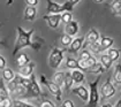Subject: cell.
I'll return each instance as SVG.
<instances>
[{
    "mask_svg": "<svg viewBox=\"0 0 121 107\" xmlns=\"http://www.w3.org/2000/svg\"><path fill=\"white\" fill-rule=\"evenodd\" d=\"M16 32H17V38L15 40L14 45V51H13V56H15L24 47H31L34 51H39L43 42L38 43V42H32L31 37L34 36L35 29H30L29 31L24 30L22 27H16Z\"/></svg>",
    "mask_w": 121,
    "mask_h": 107,
    "instance_id": "cell-1",
    "label": "cell"
},
{
    "mask_svg": "<svg viewBox=\"0 0 121 107\" xmlns=\"http://www.w3.org/2000/svg\"><path fill=\"white\" fill-rule=\"evenodd\" d=\"M47 7H46V14L51 15V14H61L65 12H69L72 13V10L74 9V5H72L69 1H66L65 4H58L53 0H46Z\"/></svg>",
    "mask_w": 121,
    "mask_h": 107,
    "instance_id": "cell-2",
    "label": "cell"
},
{
    "mask_svg": "<svg viewBox=\"0 0 121 107\" xmlns=\"http://www.w3.org/2000/svg\"><path fill=\"white\" fill-rule=\"evenodd\" d=\"M100 80V76H98L93 82L89 83V100H88V105L86 107H98L99 104V92H98V83Z\"/></svg>",
    "mask_w": 121,
    "mask_h": 107,
    "instance_id": "cell-3",
    "label": "cell"
},
{
    "mask_svg": "<svg viewBox=\"0 0 121 107\" xmlns=\"http://www.w3.org/2000/svg\"><path fill=\"white\" fill-rule=\"evenodd\" d=\"M66 50H60L58 47H53L50 56H48V66L52 69H58L64 60V52Z\"/></svg>",
    "mask_w": 121,
    "mask_h": 107,
    "instance_id": "cell-4",
    "label": "cell"
},
{
    "mask_svg": "<svg viewBox=\"0 0 121 107\" xmlns=\"http://www.w3.org/2000/svg\"><path fill=\"white\" fill-rule=\"evenodd\" d=\"M40 82L45 85L47 88V90L50 91V93L52 94V96H54L56 98V100L58 101H60L61 100V96H62V89L58 85V84H56L53 81H50L47 80L46 77H45V75H40Z\"/></svg>",
    "mask_w": 121,
    "mask_h": 107,
    "instance_id": "cell-5",
    "label": "cell"
},
{
    "mask_svg": "<svg viewBox=\"0 0 121 107\" xmlns=\"http://www.w3.org/2000/svg\"><path fill=\"white\" fill-rule=\"evenodd\" d=\"M100 92H102V98L103 99H110V98H112V97L115 94L117 90H115L114 84L112 83L111 77H110V78H107L106 82L103 84L102 86H100Z\"/></svg>",
    "mask_w": 121,
    "mask_h": 107,
    "instance_id": "cell-6",
    "label": "cell"
},
{
    "mask_svg": "<svg viewBox=\"0 0 121 107\" xmlns=\"http://www.w3.org/2000/svg\"><path fill=\"white\" fill-rule=\"evenodd\" d=\"M99 39H100L99 32H98L95 28H91V29L88 31V34L85 35V37H84L83 50H85V48H86V46H88L89 44H93V43L99 42Z\"/></svg>",
    "mask_w": 121,
    "mask_h": 107,
    "instance_id": "cell-7",
    "label": "cell"
},
{
    "mask_svg": "<svg viewBox=\"0 0 121 107\" xmlns=\"http://www.w3.org/2000/svg\"><path fill=\"white\" fill-rule=\"evenodd\" d=\"M28 92L30 93L31 97H39V96L43 94L42 90L39 88V84H38L37 80H36V76L34 74L30 76V85H29Z\"/></svg>",
    "mask_w": 121,
    "mask_h": 107,
    "instance_id": "cell-8",
    "label": "cell"
},
{
    "mask_svg": "<svg viewBox=\"0 0 121 107\" xmlns=\"http://www.w3.org/2000/svg\"><path fill=\"white\" fill-rule=\"evenodd\" d=\"M43 20L47 23V26L52 29H56L61 22V14H51V15H44Z\"/></svg>",
    "mask_w": 121,
    "mask_h": 107,
    "instance_id": "cell-9",
    "label": "cell"
},
{
    "mask_svg": "<svg viewBox=\"0 0 121 107\" xmlns=\"http://www.w3.org/2000/svg\"><path fill=\"white\" fill-rule=\"evenodd\" d=\"M72 92H73L74 94H76L82 101L88 103V100H89V90L86 89V88H84L83 85H78V86H76V88H73V89H72Z\"/></svg>",
    "mask_w": 121,
    "mask_h": 107,
    "instance_id": "cell-10",
    "label": "cell"
},
{
    "mask_svg": "<svg viewBox=\"0 0 121 107\" xmlns=\"http://www.w3.org/2000/svg\"><path fill=\"white\" fill-rule=\"evenodd\" d=\"M83 44H84V37H77L73 39L72 44L68 48V52L69 53H77L81 48H83Z\"/></svg>",
    "mask_w": 121,
    "mask_h": 107,
    "instance_id": "cell-11",
    "label": "cell"
},
{
    "mask_svg": "<svg viewBox=\"0 0 121 107\" xmlns=\"http://www.w3.org/2000/svg\"><path fill=\"white\" fill-rule=\"evenodd\" d=\"M78 30H80V26H78V22L77 21H72V22H69L68 24H66L65 26V32L66 35L70 36V37H74L77 32H78Z\"/></svg>",
    "mask_w": 121,
    "mask_h": 107,
    "instance_id": "cell-12",
    "label": "cell"
},
{
    "mask_svg": "<svg viewBox=\"0 0 121 107\" xmlns=\"http://www.w3.org/2000/svg\"><path fill=\"white\" fill-rule=\"evenodd\" d=\"M35 70V63L30 62L27 66H23V67H20L19 69V74L22 77H26V78H30V76L34 74Z\"/></svg>",
    "mask_w": 121,
    "mask_h": 107,
    "instance_id": "cell-13",
    "label": "cell"
},
{
    "mask_svg": "<svg viewBox=\"0 0 121 107\" xmlns=\"http://www.w3.org/2000/svg\"><path fill=\"white\" fill-rule=\"evenodd\" d=\"M113 43H114V39L111 38V37H106V36H104V37H100V39H99V45H100L102 51H105V50L111 48Z\"/></svg>",
    "mask_w": 121,
    "mask_h": 107,
    "instance_id": "cell-14",
    "label": "cell"
},
{
    "mask_svg": "<svg viewBox=\"0 0 121 107\" xmlns=\"http://www.w3.org/2000/svg\"><path fill=\"white\" fill-rule=\"evenodd\" d=\"M66 67L68 68V69H78V70L82 71V67H81V64H80V60H76L74 58H67L66 59Z\"/></svg>",
    "mask_w": 121,
    "mask_h": 107,
    "instance_id": "cell-15",
    "label": "cell"
},
{
    "mask_svg": "<svg viewBox=\"0 0 121 107\" xmlns=\"http://www.w3.org/2000/svg\"><path fill=\"white\" fill-rule=\"evenodd\" d=\"M36 14H37L36 7L27 6L26 9H24V20H26V21H34L35 17H36Z\"/></svg>",
    "mask_w": 121,
    "mask_h": 107,
    "instance_id": "cell-16",
    "label": "cell"
},
{
    "mask_svg": "<svg viewBox=\"0 0 121 107\" xmlns=\"http://www.w3.org/2000/svg\"><path fill=\"white\" fill-rule=\"evenodd\" d=\"M16 64L20 67H23V66H27L29 63L31 62V60H30V58H29V55L27 53H20V55L16 58Z\"/></svg>",
    "mask_w": 121,
    "mask_h": 107,
    "instance_id": "cell-17",
    "label": "cell"
},
{
    "mask_svg": "<svg viewBox=\"0 0 121 107\" xmlns=\"http://www.w3.org/2000/svg\"><path fill=\"white\" fill-rule=\"evenodd\" d=\"M74 85V80L72 77V71H66L65 73V82H64V88L66 91L73 89Z\"/></svg>",
    "mask_w": 121,
    "mask_h": 107,
    "instance_id": "cell-18",
    "label": "cell"
},
{
    "mask_svg": "<svg viewBox=\"0 0 121 107\" xmlns=\"http://www.w3.org/2000/svg\"><path fill=\"white\" fill-rule=\"evenodd\" d=\"M72 77L74 80V83H76V84H81V83H83L84 81H85L83 71L78 70V69L72 70Z\"/></svg>",
    "mask_w": 121,
    "mask_h": 107,
    "instance_id": "cell-19",
    "label": "cell"
},
{
    "mask_svg": "<svg viewBox=\"0 0 121 107\" xmlns=\"http://www.w3.org/2000/svg\"><path fill=\"white\" fill-rule=\"evenodd\" d=\"M15 76H16V74L10 68H7V67H6V68L2 70V80L6 81L7 83H9V82H12V81H14Z\"/></svg>",
    "mask_w": 121,
    "mask_h": 107,
    "instance_id": "cell-20",
    "label": "cell"
},
{
    "mask_svg": "<svg viewBox=\"0 0 121 107\" xmlns=\"http://www.w3.org/2000/svg\"><path fill=\"white\" fill-rule=\"evenodd\" d=\"M110 5L112 13L115 16H121V0H113Z\"/></svg>",
    "mask_w": 121,
    "mask_h": 107,
    "instance_id": "cell-21",
    "label": "cell"
},
{
    "mask_svg": "<svg viewBox=\"0 0 121 107\" xmlns=\"http://www.w3.org/2000/svg\"><path fill=\"white\" fill-rule=\"evenodd\" d=\"M99 62L102 63V66L104 67L105 70H108V69L112 67L113 61H112L111 58H110L107 54H102V55H100V60H99Z\"/></svg>",
    "mask_w": 121,
    "mask_h": 107,
    "instance_id": "cell-22",
    "label": "cell"
},
{
    "mask_svg": "<svg viewBox=\"0 0 121 107\" xmlns=\"http://www.w3.org/2000/svg\"><path fill=\"white\" fill-rule=\"evenodd\" d=\"M52 81L58 84L60 88H62L64 86V82H65V73H62V71H58L54 75H53V77H52Z\"/></svg>",
    "mask_w": 121,
    "mask_h": 107,
    "instance_id": "cell-23",
    "label": "cell"
},
{
    "mask_svg": "<svg viewBox=\"0 0 121 107\" xmlns=\"http://www.w3.org/2000/svg\"><path fill=\"white\" fill-rule=\"evenodd\" d=\"M0 99L1 100L9 99V91L6 88L4 80H0Z\"/></svg>",
    "mask_w": 121,
    "mask_h": 107,
    "instance_id": "cell-24",
    "label": "cell"
},
{
    "mask_svg": "<svg viewBox=\"0 0 121 107\" xmlns=\"http://www.w3.org/2000/svg\"><path fill=\"white\" fill-rule=\"evenodd\" d=\"M113 80L117 84L121 85V63H117L115 68H114V73H113Z\"/></svg>",
    "mask_w": 121,
    "mask_h": 107,
    "instance_id": "cell-25",
    "label": "cell"
},
{
    "mask_svg": "<svg viewBox=\"0 0 121 107\" xmlns=\"http://www.w3.org/2000/svg\"><path fill=\"white\" fill-rule=\"evenodd\" d=\"M107 55L111 58V60L114 62V61H117V60H119V58H120V51L119 50H117V48H108L107 50Z\"/></svg>",
    "mask_w": 121,
    "mask_h": 107,
    "instance_id": "cell-26",
    "label": "cell"
},
{
    "mask_svg": "<svg viewBox=\"0 0 121 107\" xmlns=\"http://www.w3.org/2000/svg\"><path fill=\"white\" fill-rule=\"evenodd\" d=\"M72 42H73V37L66 35V34H64V35L60 37V43H61V45L64 47H69L70 44H72Z\"/></svg>",
    "mask_w": 121,
    "mask_h": 107,
    "instance_id": "cell-27",
    "label": "cell"
},
{
    "mask_svg": "<svg viewBox=\"0 0 121 107\" xmlns=\"http://www.w3.org/2000/svg\"><path fill=\"white\" fill-rule=\"evenodd\" d=\"M86 47L89 48V51H90V52H92V53H95V54H99L100 52H102V48H100L99 42L93 43V44H89Z\"/></svg>",
    "mask_w": 121,
    "mask_h": 107,
    "instance_id": "cell-28",
    "label": "cell"
},
{
    "mask_svg": "<svg viewBox=\"0 0 121 107\" xmlns=\"http://www.w3.org/2000/svg\"><path fill=\"white\" fill-rule=\"evenodd\" d=\"M104 70H105V69H104V67L102 66V63L97 62L92 68H90L88 71H89V73H91V74H102Z\"/></svg>",
    "mask_w": 121,
    "mask_h": 107,
    "instance_id": "cell-29",
    "label": "cell"
},
{
    "mask_svg": "<svg viewBox=\"0 0 121 107\" xmlns=\"http://www.w3.org/2000/svg\"><path fill=\"white\" fill-rule=\"evenodd\" d=\"M73 21V14L69 13V12H65L61 14V22L65 23V24H68L69 22Z\"/></svg>",
    "mask_w": 121,
    "mask_h": 107,
    "instance_id": "cell-30",
    "label": "cell"
},
{
    "mask_svg": "<svg viewBox=\"0 0 121 107\" xmlns=\"http://www.w3.org/2000/svg\"><path fill=\"white\" fill-rule=\"evenodd\" d=\"M27 92H28V90L17 83V86H16V90H15V94H17L20 97L21 96H27Z\"/></svg>",
    "mask_w": 121,
    "mask_h": 107,
    "instance_id": "cell-31",
    "label": "cell"
},
{
    "mask_svg": "<svg viewBox=\"0 0 121 107\" xmlns=\"http://www.w3.org/2000/svg\"><path fill=\"white\" fill-rule=\"evenodd\" d=\"M92 54L90 53V51H88V50H83L81 54H80V61H86V60H89V58L91 56Z\"/></svg>",
    "mask_w": 121,
    "mask_h": 107,
    "instance_id": "cell-32",
    "label": "cell"
},
{
    "mask_svg": "<svg viewBox=\"0 0 121 107\" xmlns=\"http://www.w3.org/2000/svg\"><path fill=\"white\" fill-rule=\"evenodd\" d=\"M28 104L29 103L24 100H20V99L13 100V107H28Z\"/></svg>",
    "mask_w": 121,
    "mask_h": 107,
    "instance_id": "cell-33",
    "label": "cell"
},
{
    "mask_svg": "<svg viewBox=\"0 0 121 107\" xmlns=\"http://www.w3.org/2000/svg\"><path fill=\"white\" fill-rule=\"evenodd\" d=\"M39 107H58L56 106L51 100H47V99H45V100H43L40 104H39Z\"/></svg>",
    "mask_w": 121,
    "mask_h": 107,
    "instance_id": "cell-34",
    "label": "cell"
},
{
    "mask_svg": "<svg viewBox=\"0 0 121 107\" xmlns=\"http://www.w3.org/2000/svg\"><path fill=\"white\" fill-rule=\"evenodd\" d=\"M60 107H75V105L70 99H66L65 101H62V104H61Z\"/></svg>",
    "mask_w": 121,
    "mask_h": 107,
    "instance_id": "cell-35",
    "label": "cell"
},
{
    "mask_svg": "<svg viewBox=\"0 0 121 107\" xmlns=\"http://www.w3.org/2000/svg\"><path fill=\"white\" fill-rule=\"evenodd\" d=\"M39 2V0H26V4L30 7H36Z\"/></svg>",
    "mask_w": 121,
    "mask_h": 107,
    "instance_id": "cell-36",
    "label": "cell"
},
{
    "mask_svg": "<svg viewBox=\"0 0 121 107\" xmlns=\"http://www.w3.org/2000/svg\"><path fill=\"white\" fill-rule=\"evenodd\" d=\"M6 68V59L0 54V70H4Z\"/></svg>",
    "mask_w": 121,
    "mask_h": 107,
    "instance_id": "cell-37",
    "label": "cell"
},
{
    "mask_svg": "<svg viewBox=\"0 0 121 107\" xmlns=\"http://www.w3.org/2000/svg\"><path fill=\"white\" fill-rule=\"evenodd\" d=\"M2 107H13V101L9 99H6V100H4V105Z\"/></svg>",
    "mask_w": 121,
    "mask_h": 107,
    "instance_id": "cell-38",
    "label": "cell"
},
{
    "mask_svg": "<svg viewBox=\"0 0 121 107\" xmlns=\"http://www.w3.org/2000/svg\"><path fill=\"white\" fill-rule=\"evenodd\" d=\"M68 1H69L72 5H77V4H78L81 0H68Z\"/></svg>",
    "mask_w": 121,
    "mask_h": 107,
    "instance_id": "cell-39",
    "label": "cell"
},
{
    "mask_svg": "<svg viewBox=\"0 0 121 107\" xmlns=\"http://www.w3.org/2000/svg\"><path fill=\"white\" fill-rule=\"evenodd\" d=\"M113 107H121V99L120 100H118V101H117V104H115Z\"/></svg>",
    "mask_w": 121,
    "mask_h": 107,
    "instance_id": "cell-40",
    "label": "cell"
},
{
    "mask_svg": "<svg viewBox=\"0 0 121 107\" xmlns=\"http://www.w3.org/2000/svg\"><path fill=\"white\" fill-rule=\"evenodd\" d=\"M4 26V23H0V28ZM0 45H4V46H6V43H5V40H1L0 42Z\"/></svg>",
    "mask_w": 121,
    "mask_h": 107,
    "instance_id": "cell-41",
    "label": "cell"
},
{
    "mask_svg": "<svg viewBox=\"0 0 121 107\" xmlns=\"http://www.w3.org/2000/svg\"><path fill=\"white\" fill-rule=\"evenodd\" d=\"M13 4V0H7V6H10Z\"/></svg>",
    "mask_w": 121,
    "mask_h": 107,
    "instance_id": "cell-42",
    "label": "cell"
},
{
    "mask_svg": "<svg viewBox=\"0 0 121 107\" xmlns=\"http://www.w3.org/2000/svg\"><path fill=\"white\" fill-rule=\"evenodd\" d=\"M95 2H97V4H102L103 1H105V0H93Z\"/></svg>",
    "mask_w": 121,
    "mask_h": 107,
    "instance_id": "cell-43",
    "label": "cell"
},
{
    "mask_svg": "<svg viewBox=\"0 0 121 107\" xmlns=\"http://www.w3.org/2000/svg\"><path fill=\"white\" fill-rule=\"evenodd\" d=\"M102 107H112L111 104H105V105H103Z\"/></svg>",
    "mask_w": 121,
    "mask_h": 107,
    "instance_id": "cell-44",
    "label": "cell"
},
{
    "mask_svg": "<svg viewBox=\"0 0 121 107\" xmlns=\"http://www.w3.org/2000/svg\"><path fill=\"white\" fill-rule=\"evenodd\" d=\"M2 105H4V100L0 99V107H2Z\"/></svg>",
    "mask_w": 121,
    "mask_h": 107,
    "instance_id": "cell-45",
    "label": "cell"
}]
</instances>
